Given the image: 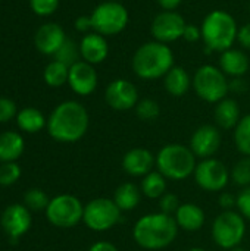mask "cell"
I'll return each mask as SVG.
<instances>
[{"label": "cell", "instance_id": "obj_20", "mask_svg": "<svg viewBox=\"0 0 250 251\" xmlns=\"http://www.w3.org/2000/svg\"><path fill=\"white\" fill-rule=\"evenodd\" d=\"M174 218L178 228L186 232H197L206 222L205 210L196 203H181Z\"/></svg>", "mask_w": 250, "mask_h": 251}, {"label": "cell", "instance_id": "obj_24", "mask_svg": "<svg viewBox=\"0 0 250 251\" xmlns=\"http://www.w3.org/2000/svg\"><path fill=\"white\" fill-rule=\"evenodd\" d=\"M25 149V143L21 134L15 131H4L0 134V162H16Z\"/></svg>", "mask_w": 250, "mask_h": 251}, {"label": "cell", "instance_id": "obj_19", "mask_svg": "<svg viewBox=\"0 0 250 251\" xmlns=\"http://www.w3.org/2000/svg\"><path fill=\"white\" fill-rule=\"evenodd\" d=\"M78 44H80L81 60L91 63V65H99L108 59L109 43H108V38L103 37L102 34L91 31L85 34Z\"/></svg>", "mask_w": 250, "mask_h": 251}, {"label": "cell", "instance_id": "obj_6", "mask_svg": "<svg viewBox=\"0 0 250 251\" xmlns=\"http://www.w3.org/2000/svg\"><path fill=\"white\" fill-rule=\"evenodd\" d=\"M192 88L196 96L211 104H217L224 100L230 93L228 76L215 65H202L193 75Z\"/></svg>", "mask_w": 250, "mask_h": 251}, {"label": "cell", "instance_id": "obj_42", "mask_svg": "<svg viewBox=\"0 0 250 251\" xmlns=\"http://www.w3.org/2000/svg\"><path fill=\"white\" fill-rule=\"evenodd\" d=\"M237 41L239 44L246 49L250 50V22L239 26V32H237Z\"/></svg>", "mask_w": 250, "mask_h": 251}, {"label": "cell", "instance_id": "obj_40", "mask_svg": "<svg viewBox=\"0 0 250 251\" xmlns=\"http://www.w3.org/2000/svg\"><path fill=\"white\" fill-rule=\"evenodd\" d=\"M74 26H75V29L78 31V32H83L84 35L85 34H88V32H91L93 31V22H91V16L88 15H81V16H78L77 19H75V22H74Z\"/></svg>", "mask_w": 250, "mask_h": 251}, {"label": "cell", "instance_id": "obj_21", "mask_svg": "<svg viewBox=\"0 0 250 251\" xmlns=\"http://www.w3.org/2000/svg\"><path fill=\"white\" fill-rule=\"evenodd\" d=\"M250 68V60L248 54L240 49H228L220 56V69L228 78H243Z\"/></svg>", "mask_w": 250, "mask_h": 251}, {"label": "cell", "instance_id": "obj_44", "mask_svg": "<svg viewBox=\"0 0 250 251\" xmlns=\"http://www.w3.org/2000/svg\"><path fill=\"white\" fill-rule=\"evenodd\" d=\"M87 251H119V249L109 241H97V243L91 244Z\"/></svg>", "mask_w": 250, "mask_h": 251}, {"label": "cell", "instance_id": "obj_29", "mask_svg": "<svg viewBox=\"0 0 250 251\" xmlns=\"http://www.w3.org/2000/svg\"><path fill=\"white\" fill-rule=\"evenodd\" d=\"M234 146L240 154L250 157V113L242 116L237 126L233 129Z\"/></svg>", "mask_w": 250, "mask_h": 251}, {"label": "cell", "instance_id": "obj_15", "mask_svg": "<svg viewBox=\"0 0 250 251\" xmlns=\"http://www.w3.org/2000/svg\"><path fill=\"white\" fill-rule=\"evenodd\" d=\"M0 224L4 234L12 241H16L25 235L32 225L31 210L25 204H10L3 210Z\"/></svg>", "mask_w": 250, "mask_h": 251}, {"label": "cell", "instance_id": "obj_17", "mask_svg": "<svg viewBox=\"0 0 250 251\" xmlns=\"http://www.w3.org/2000/svg\"><path fill=\"white\" fill-rule=\"evenodd\" d=\"M124 172L133 178H143L156 168V156L144 147L130 149L121 160Z\"/></svg>", "mask_w": 250, "mask_h": 251}, {"label": "cell", "instance_id": "obj_36", "mask_svg": "<svg viewBox=\"0 0 250 251\" xmlns=\"http://www.w3.org/2000/svg\"><path fill=\"white\" fill-rule=\"evenodd\" d=\"M181 201L178 199V196H175L174 193H165L161 199H159V212L167 213V215H175V212L178 210Z\"/></svg>", "mask_w": 250, "mask_h": 251}, {"label": "cell", "instance_id": "obj_13", "mask_svg": "<svg viewBox=\"0 0 250 251\" xmlns=\"http://www.w3.org/2000/svg\"><path fill=\"white\" fill-rule=\"evenodd\" d=\"M139 100L140 96L137 87L125 78H116L111 81L105 90L106 104L116 112H127L134 109Z\"/></svg>", "mask_w": 250, "mask_h": 251}, {"label": "cell", "instance_id": "obj_31", "mask_svg": "<svg viewBox=\"0 0 250 251\" xmlns=\"http://www.w3.org/2000/svg\"><path fill=\"white\" fill-rule=\"evenodd\" d=\"M55 60H59L62 63H65L66 66H72L74 63H77L78 60H81V54H80V44H77L74 40L66 38L65 43L60 46V49L55 53L53 56Z\"/></svg>", "mask_w": 250, "mask_h": 251}, {"label": "cell", "instance_id": "obj_11", "mask_svg": "<svg viewBox=\"0 0 250 251\" xmlns=\"http://www.w3.org/2000/svg\"><path fill=\"white\" fill-rule=\"evenodd\" d=\"M193 178L196 185L206 193H222L231 182L230 169L225 163L215 157L202 159L197 162Z\"/></svg>", "mask_w": 250, "mask_h": 251}, {"label": "cell", "instance_id": "obj_30", "mask_svg": "<svg viewBox=\"0 0 250 251\" xmlns=\"http://www.w3.org/2000/svg\"><path fill=\"white\" fill-rule=\"evenodd\" d=\"M230 178L231 182L240 188L250 187V157L243 156L233 165L230 169Z\"/></svg>", "mask_w": 250, "mask_h": 251}, {"label": "cell", "instance_id": "obj_18", "mask_svg": "<svg viewBox=\"0 0 250 251\" xmlns=\"http://www.w3.org/2000/svg\"><path fill=\"white\" fill-rule=\"evenodd\" d=\"M66 34L63 28L59 24L47 22L38 26L34 35V44L35 49L46 54V56H55V53L60 49V46L66 40Z\"/></svg>", "mask_w": 250, "mask_h": 251}, {"label": "cell", "instance_id": "obj_9", "mask_svg": "<svg viewBox=\"0 0 250 251\" xmlns=\"http://www.w3.org/2000/svg\"><path fill=\"white\" fill-rule=\"evenodd\" d=\"M121 215L122 212L112 199L97 197L84 204L83 222L93 232H106L119 224Z\"/></svg>", "mask_w": 250, "mask_h": 251}, {"label": "cell", "instance_id": "obj_35", "mask_svg": "<svg viewBox=\"0 0 250 251\" xmlns=\"http://www.w3.org/2000/svg\"><path fill=\"white\" fill-rule=\"evenodd\" d=\"M60 0H29L31 10L38 16H50L59 7Z\"/></svg>", "mask_w": 250, "mask_h": 251}, {"label": "cell", "instance_id": "obj_46", "mask_svg": "<svg viewBox=\"0 0 250 251\" xmlns=\"http://www.w3.org/2000/svg\"><path fill=\"white\" fill-rule=\"evenodd\" d=\"M187 251H208V250H205V249H202V247H192V249H189Z\"/></svg>", "mask_w": 250, "mask_h": 251}, {"label": "cell", "instance_id": "obj_27", "mask_svg": "<svg viewBox=\"0 0 250 251\" xmlns=\"http://www.w3.org/2000/svg\"><path fill=\"white\" fill-rule=\"evenodd\" d=\"M16 124L21 131L28 134L40 132L44 126H47V119L43 112L35 107H24L16 115Z\"/></svg>", "mask_w": 250, "mask_h": 251}, {"label": "cell", "instance_id": "obj_32", "mask_svg": "<svg viewBox=\"0 0 250 251\" xmlns=\"http://www.w3.org/2000/svg\"><path fill=\"white\" fill-rule=\"evenodd\" d=\"M134 112H136V115H137V118L140 121L150 122V121L158 119V116L161 113V107H159L156 100L146 97V99L139 100V103L134 107Z\"/></svg>", "mask_w": 250, "mask_h": 251}, {"label": "cell", "instance_id": "obj_26", "mask_svg": "<svg viewBox=\"0 0 250 251\" xmlns=\"http://www.w3.org/2000/svg\"><path fill=\"white\" fill-rule=\"evenodd\" d=\"M141 194L150 200H159L168 191V179L156 169L141 178L140 182Z\"/></svg>", "mask_w": 250, "mask_h": 251}, {"label": "cell", "instance_id": "obj_22", "mask_svg": "<svg viewBox=\"0 0 250 251\" xmlns=\"http://www.w3.org/2000/svg\"><path fill=\"white\" fill-rule=\"evenodd\" d=\"M214 119H215V125L220 129H227V131L234 129L242 119L239 103L234 99L225 97L224 100L215 104Z\"/></svg>", "mask_w": 250, "mask_h": 251}, {"label": "cell", "instance_id": "obj_3", "mask_svg": "<svg viewBox=\"0 0 250 251\" xmlns=\"http://www.w3.org/2000/svg\"><path fill=\"white\" fill-rule=\"evenodd\" d=\"M174 51L168 44L156 40L141 44L131 57L133 72L144 81H155L164 78L172 68Z\"/></svg>", "mask_w": 250, "mask_h": 251}, {"label": "cell", "instance_id": "obj_7", "mask_svg": "<svg viewBox=\"0 0 250 251\" xmlns=\"http://www.w3.org/2000/svg\"><path fill=\"white\" fill-rule=\"evenodd\" d=\"M246 231V219L237 210H222L212 222L211 235L217 247L230 251L243 243Z\"/></svg>", "mask_w": 250, "mask_h": 251}, {"label": "cell", "instance_id": "obj_41", "mask_svg": "<svg viewBox=\"0 0 250 251\" xmlns=\"http://www.w3.org/2000/svg\"><path fill=\"white\" fill-rule=\"evenodd\" d=\"M236 201H237V196H234L231 193L222 191L218 197V204L222 210H234Z\"/></svg>", "mask_w": 250, "mask_h": 251}, {"label": "cell", "instance_id": "obj_1", "mask_svg": "<svg viewBox=\"0 0 250 251\" xmlns=\"http://www.w3.org/2000/svg\"><path fill=\"white\" fill-rule=\"evenodd\" d=\"M90 116L84 104L75 100L59 103L47 118V132L59 143H77L88 131Z\"/></svg>", "mask_w": 250, "mask_h": 251}, {"label": "cell", "instance_id": "obj_2", "mask_svg": "<svg viewBox=\"0 0 250 251\" xmlns=\"http://www.w3.org/2000/svg\"><path fill=\"white\" fill-rule=\"evenodd\" d=\"M178 231L180 228L172 215L153 212L136 221L133 226V240L143 250L161 251L177 240Z\"/></svg>", "mask_w": 250, "mask_h": 251}, {"label": "cell", "instance_id": "obj_28", "mask_svg": "<svg viewBox=\"0 0 250 251\" xmlns=\"http://www.w3.org/2000/svg\"><path fill=\"white\" fill-rule=\"evenodd\" d=\"M68 76H69V66L59 60H52L50 63L46 65L43 71V79L49 87L59 88L65 84H68Z\"/></svg>", "mask_w": 250, "mask_h": 251}, {"label": "cell", "instance_id": "obj_4", "mask_svg": "<svg viewBox=\"0 0 250 251\" xmlns=\"http://www.w3.org/2000/svg\"><path fill=\"white\" fill-rule=\"evenodd\" d=\"M202 41L206 47V51L222 53L234 46L237 41L239 26L231 13L222 9H215L209 12L202 25Z\"/></svg>", "mask_w": 250, "mask_h": 251}, {"label": "cell", "instance_id": "obj_23", "mask_svg": "<svg viewBox=\"0 0 250 251\" xmlns=\"http://www.w3.org/2000/svg\"><path fill=\"white\" fill-rule=\"evenodd\" d=\"M162 79L167 93L172 97L186 96L193 84V76H190V74L183 66H177V65Z\"/></svg>", "mask_w": 250, "mask_h": 251}, {"label": "cell", "instance_id": "obj_47", "mask_svg": "<svg viewBox=\"0 0 250 251\" xmlns=\"http://www.w3.org/2000/svg\"><path fill=\"white\" fill-rule=\"evenodd\" d=\"M230 251H248L246 249H243L242 246H239V247H236V249H233V250H230Z\"/></svg>", "mask_w": 250, "mask_h": 251}, {"label": "cell", "instance_id": "obj_34", "mask_svg": "<svg viewBox=\"0 0 250 251\" xmlns=\"http://www.w3.org/2000/svg\"><path fill=\"white\" fill-rule=\"evenodd\" d=\"M21 176V166L16 162H7L0 165V185H13Z\"/></svg>", "mask_w": 250, "mask_h": 251}, {"label": "cell", "instance_id": "obj_14", "mask_svg": "<svg viewBox=\"0 0 250 251\" xmlns=\"http://www.w3.org/2000/svg\"><path fill=\"white\" fill-rule=\"evenodd\" d=\"M222 144V135L217 125L206 124L199 126L190 137V150L197 159H209L217 154Z\"/></svg>", "mask_w": 250, "mask_h": 251}, {"label": "cell", "instance_id": "obj_16", "mask_svg": "<svg viewBox=\"0 0 250 251\" xmlns=\"http://www.w3.org/2000/svg\"><path fill=\"white\" fill-rule=\"evenodd\" d=\"M97 84H99V75L94 65L87 63L84 60H78L77 63L69 66L68 85L75 94L81 97H87L96 91Z\"/></svg>", "mask_w": 250, "mask_h": 251}, {"label": "cell", "instance_id": "obj_25", "mask_svg": "<svg viewBox=\"0 0 250 251\" xmlns=\"http://www.w3.org/2000/svg\"><path fill=\"white\" fill-rule=\"evenodd\" d=\"M141 190L133 182H124L119 187H116L113 193V201L119 207L121 212H131L139 207L141 201Z\"/></svg>", "mask_w": 250, "mask_h": 251}, {"label": "cell", "instance_id": "obj_39", "mask_svg": "<svg viewBox=\"0 0 250 251\" xmlns=\"http://www.w3.org/2000/svg\"><path fill=\"white\" fill-rule=\"evenodd\" d=\"M183 40L187 43H197L199 40H202V29L197 25L193 24H187L183 32Z\"/></svg>", "mask_w": 250, "mask_h": 251}, {"label": "cell", "instance_id": "obj_8", "mask_svg": "<svg viewBox=\"0 0 250 251\" xmlns=\"http://www.w3.org/2000/svg\"><path fill=\"white\" fill-rule=\"evenodd\" d=\"M93 31L103 37H115L121 34L130 21L128 9L121 1H102L91 12Z\"/></svg>", "mask_w": 250, "mask_h": 251}, {"label": "cell", "instance_id": "obj_10", "mask_svg": "<svg viewBox=\"0 0 250 251\" xmlns=\"http://www.w3.org/2000/svg\"><path fill=\"white\" fill-rule=\"evenodd\" d=\"M84 204L81 200L71 194H59L50 199V203L46 209L47 221L60 229H69L83 222Z\"/></svg>", "mask_w": 250, "mask_h": 251}, {"label": "cell", "instance_id": "obj_48", "mask_svg": "<svg viewBox=\"0 0 250 251\" xmlns=\"http://www.w3.org/2000/svg\"><path fill=\"white\" fill-rule=\"evenodd\" d=\"M111 1H121V0H111Z\"/></svg>", "mask_w": 250, "mask_h": 251}, {"label": "cell", "instance_id": "obj_12", "mask_svg": "<svg viewBox=\"0 0 250 251\" xmlns=\"http://www.w3.org/2000/svg\"><path fill=\"white\" fill-rule=\"evenodd\" d=\"M187 22L181 13L177 10H162L159 12L150 24V34L153 40L169 44L183 38V32Z\"/></svg>", "mask_w": 250, "mask_h": 251}, {"label": "cell", "instance_id": "obj_37", "mask_svg": "<svg viewBox=\"0 0 250 251\" xmlns=\"http://www.w3.org/2000/svg\"><path fill=\"white\" fill-rule=\"evenodd\" d=\"M18 109L13 100L7 97H0V124L9 122L10 119L16 118Z\"/></svg>", "mask_w": 250, "mask_h": 251}, {"label": "cell", "instance_id": "obj_43", "mask_svg": "<svg viewBox=\"0 0 250 251\" xmlns=\"http://www.w3.org/2000/svg\"><path fill=\"white\" fill-rule=\"evenodd\" d=\"M248 90V84L245 82L243 78H233L230 81V91L231 93H237V94H243Z\"/></svg>", "mask_w": 250, "mask_h": 251}, {"label": "cell", "instance_id": "obj_33", "mask_svg": "<svg viewBox=\"0 0 250 251\" xmlns=\"http://www.w3.org/2000/svg\"><path fill=\"white\" fill-rule=\"evenodd\" d=\"M49 203H50V199L40 188H31L24 196V204L32 212H41V210L46 212Z\"/></svg>", "mask_w": 250, "mask_h": 251}, {"label": "cell", "instance_id": "obj_5", "mask_svg": "<svg viewBox=\"0 0 250 251\" xmlns=\"http://www.w3.org/2000/svg\"><path fill=\"white\" fill-rule=\"evenodd\" d=\"M197 157L189 146L171 143L161 147L156 153V169L168 181H184L193 176Z\"/></svg>", "mask_w": 250, "mask_h": 251}, {"label": "cell", "instance_id": "obj_38", "mask_svg": "<svg viewBox=\"0 0 250 251\" xmlns=\"http://www.w3.org/2000/svg\"><path fill=\"white\" fill-rule=\"evenodd\" d=\"M236 209L246 221L250 222V187L242 188V191L237 194Z\"/></svg>", "mask_w": 250, "mask_h": 251}, {"label": "cell", "instance_id": "obj_49", "mask_svg": "<svg viewBox=\"0 0 250 251\" xmlns=\"http://www.w3.org/2000/svg\"><path fill=\"white\" fill-rule=\"evenodd\" d=\"M249 10H250V1H249Z\"/></svg>", "mask_w": 250, "mask_h": 251}, {"label": "cell", "instance_id": "obj_45", "mask_svg": "<svg viewBox=\"0 0 250 251\" xmlns=\"http://www.w3.org/2000/svg\"><path fill=\"white\" fill-rule=\"evenodd\" d=\"M156 3L162 10H177L181 6L183 0H156Z\"/></svg>", "mask_w": 250, "mask_h": 251}]
</instances>
